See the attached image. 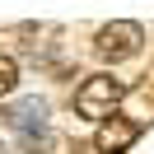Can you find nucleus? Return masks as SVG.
I'll use <instances>...</instances> for the list:
<instances>
[{
  "instance_id": "obj_1",
  "label": "nucleus",
  "mask_w": 154,
  "mask_h": 154,
  "mask_svg": "<svg viewBox=\"0 0 154 154\" xmlns=\"http://www.w3.org/2000/svg\"><path fill=\"white\" fill-rule=\"evenodd\" d=\"M122 98H126V79H117V75H89L84 84L75 89V112L103 122V117H112V107L122 103Z\"/></svg>"
},
{
  "instance_id": "obj_2",
  "label": "nucleus",
  "mask_w": 154,
  "mask_h": 154,
  "mask_svg": "<svg viewBox=\"0 0 154 154\" xmlns=\"http://www.w3.org/2000/svg\"><path fill=\"white\" fill-rule=\"evenodd\" d=\"M140 47H145V28L140 23H131V19H112V23H103L98 28V38H94V51L103 61H131V56H140Z\"/></svg>"
},
{
  "instance_id": "obj_3",
  "label": "nucleus",
  "mask_w": 154,
  "mask_h": 154,
  "mask_svg": "<svg viewBox=\"0 0 154 154\" xmlns=\"http://www.w3.org/2000/svg\"><path fill=\"white\" fill-rule=\"evenodd\" d=\"M135 140H140V122H131V117H103L98 131H94L98 154H126Z\"/></svg>"
},
{
  "instance_id": "obj_4",
  "label": "nucleus",
  "mask_w": 154,
  "mask_h": 154,
  "mask_svg": "<svg viewBox=\"0 0 154 154\" xmlns=\"http://www.w3.org/2000/svg\"><path fill=\"white\" fill-rule=\"evenodd\" d=\"M5 126H10V131H19L23 140L42 135V131H47V103H42V98H19V103L5 112Z\"/></svg>"
},
{
  "instance_id": "obj_5",
  "label": "nucleus",
  "mask_w": 154,
  "mask_h": 154,
  "mask_svg": "<svg viewBox=\"0 0 154 154\" xmlns=\"http://www.w3.org/2000/svg\"><path fill=\"white\" fill-rule=\"evenodd\" d=\"M14 84H19V61H14V56H0V98L14 94Z\"/></svg>"
}]
</instances>
